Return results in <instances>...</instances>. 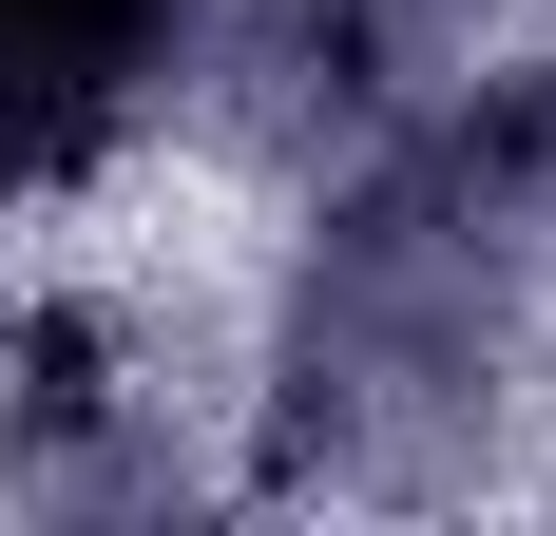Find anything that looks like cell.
I'll return each mask as SVG.
<instances>
[{
  "label": "cell",
  "mask_w": 556,
  "mask_h": 536,
  "mask_svg": "<svg viewBox=\"0 0 556 536\" xmlns=\"http://www.w3.org/2000/svg\"><path fill=\"white\" fill-rule=\"evenodd\" d=\"M518 345H538V268L422 173V135L365 154L269 288V480L307 498L480 480L518 422Z\"/></svg>",
  "instance_id": "obj_1"
},
{
  "label": "cell",
  "mask_w": 556,
  "mask_h": 536,
  "mask_svg": "<svg viewBox=\"0 0 556 536\" xmlns=\"http://www.w3.org/2000/svg\"><path fill=\"white\" fill-rule=\"evenodd\" d=\"M212 20V97L230 135L269 154H327V135H403L480 58V0H192Z\"/></svg>",
  "instance_id": "obj_2"
},
{
  "label": "cell",
  "mask_w": 556,
  "mask_h": 536,
  "mask_svg": "<svg viewBox=\"0 0 556 536\" xmlns=\"http://www.w3.org/2000/svg\"><path fill=\"white\" fill-rule=\"evenodd\" d=\"M0 480L58 498V518H135V498L192 480L173 422H154V383H135V345H115L97 307H39L0 345Z\"/></svg>",
  "instance_id": "obj_3"
},
{
  "label": "cell",
  "mask_w": 556,
  "mask_h": 536,
  "mask_svg": "<svg viewBox=\"0 0 556 536\" xmlns=\"http://www.w3.org/2000/svg\"><path fill=\"white\" fill-rule=\"evenodd\" d=\"M192 77V0H0V173L58 192Z\"/></svg>",
  "instance_id": "obj_4"
},
{
  "label": "cell",
  "mask_w": 556,
  "mask_h": 536,
  "mask_svg": "<svg viewBox=\"0 0 556 536\" xmlns=\"http://www.w3.org/2000/svg\"><path fill=\"white\" fill-rule=\"evenodd\" d=\"M422 173H442L460 212L500 230L518 268H556V58H518V77H480V97L422 135Z\"/></svg>",
  "instance_id": "obj_5"
}]
</instances>
